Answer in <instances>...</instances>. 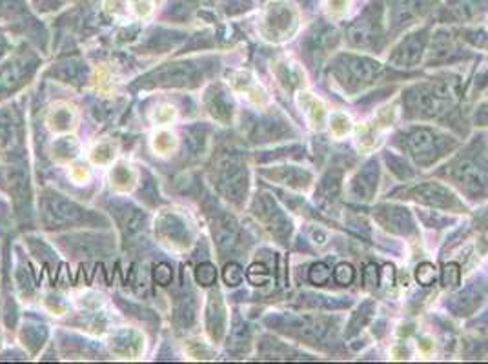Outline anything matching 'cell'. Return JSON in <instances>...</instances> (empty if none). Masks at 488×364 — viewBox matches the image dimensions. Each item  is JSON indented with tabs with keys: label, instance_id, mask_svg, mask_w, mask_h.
<instances>
[{
	"label": "cell",
	"instance_id": "cell-1",
	"mask_svg": "<svg viewBox=\"0 0 488 364\" xmlns=\"http://www.w3.org/2000/svg\"><path fill=\"white\" fill-rule=\"evenodd\" d=\"M168 146V150L172 151L174 148H175V144H177V141H175V136H172L170 134V131H160V134H157L155 136V139H153V150L160 155V151H162V146Z\"/></svg>",
	"mask_w": 488,
	"mask_h": 364
},
{
	"label": "cell",
	"instance_id": "cell-2",
	"mask_svg": "<svg viewBox=\"0 0 488 364\" xmlns=\"http://www.w3.org/2000/svg\"><path fill=\"white\" fill-rule=\"evenodd\" d=\"M415 277H417L419 284H422V286H430V284H434L436 272H434V267H432V264H429V262L421 264V267L417 268Z\"/></svg>",
	"mask_w": 488,
	"mask_h": 364
},
{
	"label": "cell",
	"instance_id": "cell-3",
	"mask_svg": "<svg viewBox=\"0 0 488 364\" xmlns=\"http://www.w3.org/2000/svg\"><path fill=\"white\" fill-rule=\"evenodd\" d=\"M330 277H332V272L324 267V264H315V267H312L310 270V281L314 284H324Z\"/></svg>",
	"mask_w": 488,
	"mask_h": 364
},
{
	"label": "cell",
	"instance_id": "cell-4",
	"mask_svg": "<svg viewBox=\"0 0 488 364\" xmlns=\"http://www.w3.org/2000/svg\"><path fill=\"white\" fill-rule=\"evenodd\" d=\"M353 277H355V272L350 264H339L334 272V279L337 281V284H343V286L350 284L353 281Z\"/></svg>",
	"mask_w": 488,
	"mask_h": 364
},
{
	"label": "cell",
	"instance_id": "cell-5",
	"mask_svg": "<svg viewBox=\"0 0 488 364\" xmlns=\"http://www.w3.org/2000/svg\"><path fill=\"white\" fill-rule=\"evenodd\" d=\"M72 179H74L75 182L82 184V182L89 181V172H88V170H84L82 167H75V168L72 170Z\"/></svg>",
	"mask_w": 488,
	"mask_h": 364
},
{
	"label": "cell",
	"instance_id": "cell-6",
	"mask_svg": "<svg viewBox=\"0 0 488 364\" xmlns=\"http://www.w3.org/2000/svg\"><path fill=\"white\" fill-rule=\"evenodd\" d=\"M332 129L336 131L337 136L346 134V129H348V119H346V117H337V119L334 120V124H332Z\"/></svg>",
	"mask_w": 488,
	"mask_h": 364
}]
</instances>
